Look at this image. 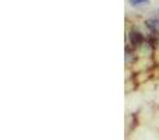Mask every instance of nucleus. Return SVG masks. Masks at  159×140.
Returning <instances> with one entry per match:
<instances>
[{
	"instance_id": "1",
	"label": "nucleus",
	"mask_w": 159,
	"mask_h": 140,
	"mask_svg": "<svg viewBox=\"0 0 159 140\" xmlns=\"http://www.w3.org/2000/svg\"><path fill=\"white\" fill-rule=\"evenodd\" d=\"M141 39H143V36H141L138 32H133V34H131V42H133V44H134V45L140 44V42H141Z\"/></svg>"
},
{
	"instance_id": "2",
	"label": "nucleus",
	"mask_w": 159,
	"mask_h": 140,
	"mask_svg": "<svg viewBox=\"0 0 159 140\" xmlns=\"http://www.w3.org/2000/svg\"><path fill=\"white\" fill-rule=\"evenodd\" d=\"M149 0H130L133 6H143V4H148Z\"/></svg>"
}]
</instances>
